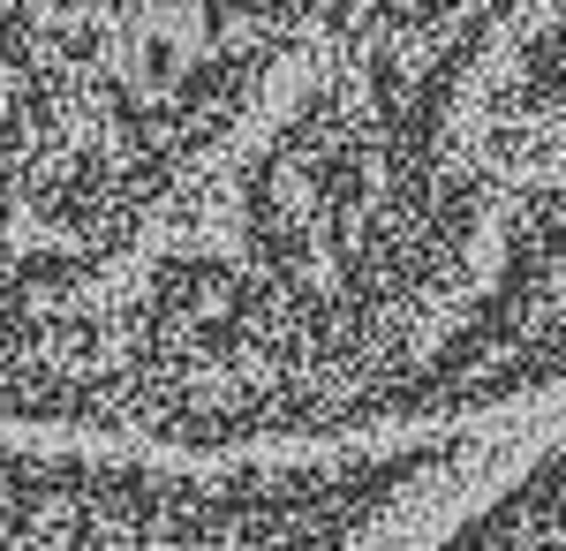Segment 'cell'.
Masks as SVG:
<instances>
[{"mask_svg":"<svg viewBox=\"0 0 566 551\" xmlns=\"http://www.w3.org/2000/svg\"><path fill=\"white\" fill-rule=\"evenodd\" d=\"M0 424V551H408L483 468L423 446H219L205 461L23 446Z\"/></svg>","mask_w":566,"mask_h":551,"instance_id":"6da1fadb","label":"cell"},{"mask_svg":"<svg viewBox=\"0 0 566 551\" xmlns=\"http://www.w3.org/2000/svg\"><path fill=\"white\" fill-rule=\"evenodd\" d=\"M23 347V91L0 69V408Z\"/></svg>","mask_w":566,"mask_h":551,"instance_id":"7a4b0ae2","label":"cell"}]
</instances>
